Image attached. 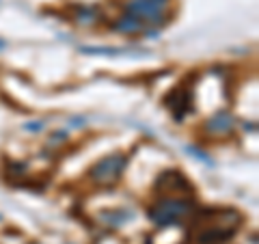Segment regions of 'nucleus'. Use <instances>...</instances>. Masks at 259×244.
<instances>
[{"label": "nucleus", "instance_id": "obj_3", "mask_svg": "<svg viewBox=\"0 0 259 244\" xmlns=\"http://www.w3.org/2000/svg\"><path fill=\"white\" fill-rule=\"evenodd\" d=\"M123 167H125V156H121V153H110V156L102 158L91 169L89 177H91V182L95 186H112L121 177Z\"/></svg>", "mask_w": 259, "mask_h": 244}, {"label": "nucleus", "instance_id": "obj_2", "mask_svg": "<svg viewBox=\"0 0 259 244\" xmlns=\"http://www.w3.org/2000/svg\"><path fill=\"white\" fill-rule=\"evenodd\" d=\"M123 9L125 13L139 18L145 28H158L168 20L171 0H127Z\"/></svg>", "mask_w": 259, "mask_h": 244}, {"label": "nucleus", "instance_id": "obj_9", "mask_svg": "<svg viewBox=\"0 0 259 244\" xmlns=\"http://www.w3.org/2000/svg\"><path fill=\"white\" fill-rule=\"evenodd\" d=\"M65 138H67V134H65V132H54L50 138H48L46 147H48V149H56V147H61V145H65Z\"/></svg>", "mask_w": 259, "mask_h": 244}, {"label": "nucleus", "instance_id": "obj_8", "mask_svg": "<svg viewBox=\"0 0 259 244\" xmlns=\"http://www.w3.org/2000/svg\"><path fill=\"white\" fill-rule=\"evenodd\" d=\"M100 9L97 7H91V5H80L76 9V22L80 26H93L100 20Z\"/></svg>", "mask_w": 259, "mask_h": 244}, {"label": "nucleus", "instance_id": "obj_5", "mask_svg": "<svg viewBox=\"0 0 259 244\" xmlns=\"http://www.w3.org/2000/svg\"><path fill=\"white\" fill-rule=\"evenodd\" d=\"M203 130H205V134L214 136V138L229 136V134L233 132V130H236V119H233V117L229 115V112L221 110V112H216L214 117H209V119L205 121Z\"/></svg>", "mask_w": 259, "mask_h": 244}, {"label": "nucleus", "instance_id": "obj_6", "mask_svg": "<svg viewBox=\"0 0 259 244\" xmlns=\"http://www.w3.org/2000/svg\"><path fill=\"white\" fill-rule=\"evenodd\" d=\"M110 26L115 28L117 32H125V35H136V32L147 30V28H145V24H143L139 18H134V15H130V13L119 15V18L112 22Z\"/></svg>", "mask_w": 259, "mask_h": 244}, {"label": "nucleus", "instance_id": "obj_4", "mask_svg": "<svg viewBox=\"0 0 259 244\" xmlns=\"http://www.w3.org/2000/svg\"><path fill=\"white\" fill-rule=\"evenodd\" d=\"M166 108L173 112V117L180 121L186 117V112L192 108V89L188 87H177L166 97Z\"/></svg>", "mask_w": 259, "mask_h": 244}, {"label": "nucleus", "instance_id": "obj_1", "mask_svg": "<svg viewBox=\"0 0 259 244\" xmlns=\"http://www.w3.org/2000/svg\"><path fill=\"white\" fill-rule=\"evenodd\" d=\"M194 214H197V206L188 197H164L149 210V218L158 227H171L175 223L188 221Z\"/></svg>", "mask_w": 259, "mask_h": 244}, {"label": "nucleus", "instance_id": "obj_7", "mask_svg": "<svg viewBox=\"0 0 259 244\" xmlns=\"http://www.w3.org/2000/svg\"><path fill=\"white\" fill-rule=\"evenodd\" d=\"M158 186H162L166 192H173V190H190V184L186 182V177L182 173H175V171H171V173H164V175H160V180H158Z\"/></svg>", "mask_w": 259, "mask_h": 244}]
</instances>
